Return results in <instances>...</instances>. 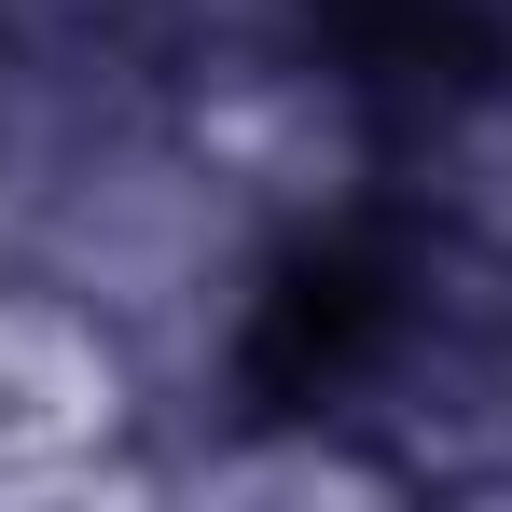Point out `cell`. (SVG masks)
Listing matches in <instances>:
<instances>
[{"instance_id":"6da1fadb","label":"cell","mask_w":512,"mask_h":512,"mask_svg":"<svg viewBox=\"0 0 512 512\" xmlns=\"http://www.w3.org/2000/svg\"><path fill=\"white\" fill-rule=\"evenodd\" d=\"M153 346L97 291L0 236V499H70V485H167L153 443Z\"/></svg>"}]
</instances>
